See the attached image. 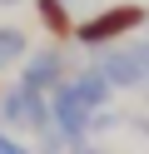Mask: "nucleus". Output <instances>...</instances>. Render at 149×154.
<instances>
[{"mask_svg": "<svg viewBox=\"0 0 149 154\" xmlns=\"http://www.w3.org/2000/svg\"><path fill=\"white\" fill-rule=\"evenodd\" d=\"M0 154H30V149H25V144H20V139H10L5 129H0Z\"/></svg>", "mask_w": 149, "mask_h": 154, "instance_id": "9", "label": "nucleus"}, {"mask_svg": "<svg viewBox=\"0 0 149 154\" xmlns=\"http://www.w3.org/2000/svg\"><path fill=\"white\" fill-rule=\"evenodd\" d=\"M144 20H149L144 5H109V10H99L95 20L75 25V40H79V45H89V50H104V45L124 40L129 30H139Z\"/></svg>", "mask_w": 149, "mask_h": 154, "instance_id": "1", "label": "nucleus"}, {"mask_svg": "<svg viewBox=\"0 0 149 154\" xmlns=\"http://www.w3.org/2000/svg\"><path fill=\"white\" fill-rule=\"evenodd\" d=\"M0 119L15 124V129H50V100L40 90H25V85H10L0 94Z\"/></svg>", "mask_w": 149, "mask_h": 154, "instance_id": "3", "label": "nucleus"}, {"mask_svg": "<svg viewBox=\"0 0 149 154\" xmlns=\"http://www.w3.org/2000/svg\"><path fill=\"white\" fill-rule=\"evenodd\" d=\"M65 85H70V90H75L79 100L89 104V109H104V104H109V80H104L99 70H85L79 80H65Z\"/></svg>", "mask_w": 149, "mask_h": 154, "instance_id": "6", "label": "nucleus"}, {"mask_svg": "<svg viewBox=\"0 0 149 154\" xmlns=\"http://www.w3.org/2000/svg\"><path fill=\"white\" fill-rule=\"evenodd\" d=\"M0 5H20V0H0Z\"/></svg>", "mask_w": 149, "mask_h": 154, "instance_id": "10", "label": "nucleus"}, {"mask_svg": "<svg viewBox=\"0 0 149 154\" xmlns=\"http://www.w3.org/2000/svg\"><path fill=\"white\" fill-rule=\"evenodd\" d=\"M50 119H55V129L65 134V139H79V134L95 124V109H89L70 85H60V90L50 94Z\"/></svg>", "mask_w": 149, "mask_h": 154, "instance_id": "4", "label": "nucleus"}, {"mask_svg": "<svg viewBox=\"0 0 149 154\" xmlns=\"http://www.w3.org/2000/svg\"><path fill=\"white\" fill-rule=\"evenodd\" d=\"M35 15H40V25L55 30V35H70V30H75V20H70V10H65V0H35Z\"/></svg>", "mask_w": 149, "mask_h": 154, "instance_id": "7", "label": "nucleus"}, {"mask_svg": "<svg viewBox=\"0 0 149 154\" xmlns=\"http://www.w3.org/2000/svg\"><path fill=\"white\" fill-rule=\"evenodd\" d=\"M95 70L109 80V90L149 85V45H119V50H104V60H99Z\"/></svg>", "mask_w": 149, "mask_h": 154, "instance_id": "2", "label": "nucleus"}, {"mask_svg": "<svg viewBox=\"0 0 149 154\" xmlns=\"http://www.w3.org/2000/svg\"><path fill=\"white\" fill-rule=\"evenodd\" d=\"M20 60H25V35L15 25H0V70L5 65H20Z\"/></svg>", "mask_w": 149, "mask_h": 154, "instance_id": "8", "label": "nucleus"}, {"mask_svg": "<svg viewBox=\"0 0 149 154\" xmlns=\"http://www.w3.org/2000/svg\"><path fill=\"white\" fill-rule=\"evenodd\" d=\"M25 90H40V94H55L60 85H65V55L60 50H35V55H25Z\"/></svg>", "mask_w": 149, "mask_h": 154, "instance_id": "5", "label": "nucleus"}, {"mask_svg": "<svg viewBox=\"0 0 149 154\" xmlns=\"http://www.w3.org/2000/svg\"><path fill=\"white\" fill-rule=\"evenodd\" d=\"M85 154H95V149H85Z\"/></svg>", "mask_w": 149, "mask_h": 154, "instance_id": "11", "label": "nucleus"}]
</instances>
